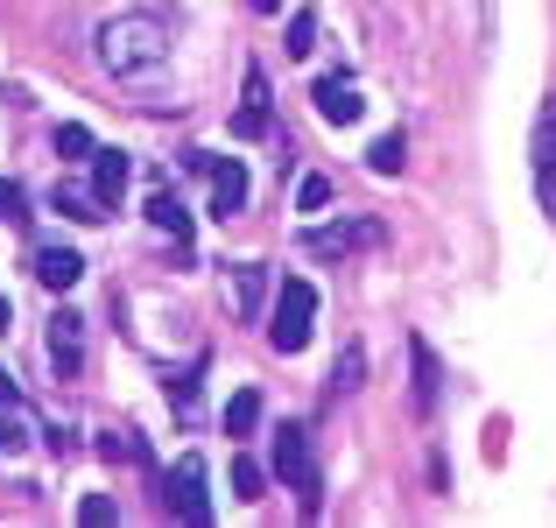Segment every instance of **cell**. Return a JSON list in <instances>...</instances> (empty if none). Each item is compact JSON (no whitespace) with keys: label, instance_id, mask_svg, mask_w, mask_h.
<instances>
[{"label":"cell","instance_id":"cell-1","mask_svg":"<svg viewBox=\"0 0 556 528\" xmlns=\"http://www.w3.org/2000/svg\"><path fill=\"white\" fill-rule=\"evenodd\" d=\"M92 50L113 78H155L169 64V22H155V14H113V22H99Z\"/></svg>","mask_w":556,"mask_h":528},{"label":"cell","instance_id":"cell-2","mask_svg":"<svg viewBox=\"0 0 556 528\" xmlns=\"http://www.w3.org/2000/svg\"><path fill=\"white\" fill-rule=\"evenodd\" d=\"M311 317H317V289L303 275H289L282 297H275V317H268V345L275 352H303L311 345Z\"/></svg>","mask_w":556,"mask_h":528},{"label":"cell","instance_id":"cell-3","mask_svg":"<svg viewBox=\"0 0 556 528\" xmlns=\"http://www.w3.org/2000/svg\"><path fill=\"white\" fill-rule=\"evenodd\" d=\"M275 473L296 487L303 515H317V493H325V479H317V458H311V430H296V423H289V430L275 437Z\"/></svg>","mask_w":556,"mask_h":528},{"label":"cell","instance_id":"cell-4","mask_svg":"<svg viewBox=\"0 0 556 528\" xmlns=\"http://www.w3.org/2000/svg\"><path fill=\"white\" fill-rule=\"evenodd\" d=\"M204 487H212V473H204V458H198V451H184V458L177 465H169V479H163V507H177V515L184 521H212V493H204Z\"/></svg>","mask_w":556,"mask_h":528},{"label":"cell","instance_id":"cell-5","mask_svg":"<svg viewBox=\"0 0 556 528\" xmlns=\"http://www.w3.org/2000/svg\"><path fill=\"white\" fill-rule=\"evenodd\" d=\"M529 155H535V198H543V212L556 218V92L535 106V141H529Z\"/></svg>","mask_w":556,"mask_h":528},{"label":"cell","instance_id":"cell-6","mask_svg":"<svg viewBox=\"0 0 556 528\" xmlns=\"http://www.w3.org/2000/svg\"><path fill=\"white\" fill-rule=\"evenodd\" d=\"M42 352H50L56 380H71V374L85 366V317H78V311H56V317H50V339H42Z\"/></svg>","mask_w":556,"mask_h":528},{"label":"cell","instance_id":"cell-7","mask_svg":"<svg viewBox=\"0 0 556 528\" xmlns=\"http://www.w3.org/2000/svg\"><path fill=\"white\" fill-rule=\"evenodd\" d=\"M374 240H380L374 218H359V226H311V232H303V247H311L317 261H345L353 247H374Z\"/></svg>","mask_w":556,"mask_h":528},{"label":"cell","instance_id":"cell-8","mask_svg":"<svg viewBox=\"0 0 556 528\" xmlns=\"http://www.w3.org/2000/svg\"><path fill=\"white\" fill-rule=\"evenodd\" d=\"M317 121H331V127H353L359 113H367V99L353 92V78H339V71H331V78H317Z\"/></svg>","mask_w":556,"mask_h":528},{"label":"cell","instance_id":"cell-9","mask_svg":"<svg viewBox=\"0 0 556 528\" xmlns=\"http://www.w3.org/2000/svg\"><path fill=\"white\" fill-rule=\"evenodd\" d=\"M190 163L212 169V212H218V218H232V212L247 204V169L232 163V155H226V163H212V155H190Z\"/></svg>","mask_w":556,"mask_h":528},{"label":"cell","instance_id":"cell-10","mask_svg":"<svg viewBox=\"0 0 556 528\" xmlns=\"http://www.w3.org/2000/svg\"><path fill=\"white\" fill-rule=\"evenodd\" d=\"M232 135L240 141L268 135V78H261V71H247V99H240V113H232Z\"/></svg>","mask_w":556,"mask_h":528},{"label":"cell","instance_id":"cell-11","mask_svg":"<svg viewBox=\"0 0 556 528\" xmlns=\"http://www.w3.org/2000/svg\"><path fill=\"white\" fill-rule=\"evenodd\" d=\"M121 190H127V155L121 149H92V198L121 212Z\"/></svg>","mask_w":556,"mask_h":528},{"label":"cell","instance_id":"cell-12","mask_svg":"<svg viewBox=\"0 0 556 528\" xmlns=\"http://www.w3.org/2000/svg\"><path fill=\"white\" fill-rule=\"evenodd\" d=\"M78 275H85V261L71 247H36V282L42 289H78Z\"/></svg>","mask_w":556,"mask_h":528},{"label":"cell","instance_id":"cell-13","mask_svg":"<svg viewBox=\"0 0 556 528\" xmlns=\"http://www.w3.org/2000/svg\"><path fill=\"white\" fill-rule=\"evenodd\" d=\"M261 297H268V268H261V261H240V268H232V311H240L247 325L261 317Z\"/></svg>","mask_w":556,"mask_h":528},{"label":"cell","instance_id":"cell-14","mask_svg":"<svg viewBox=\"0 0 556 528\" xmlns=\"http://www.w3.org/2000/svg\"><path fill=\"white\" fill-rule=\"evenodd\" d=\"M149 226H155V232H169L177 247H190V212H184L177 198H169V190H155V198H149Z\"/></svg>","mask_w":556,"mask_h":528},{"label":"cell","instance_id":"cell-15","mask_svg":"<svg viewBox=\"0 0 556 528\" xmlns=\"http://www.w3.org/2000/svg\"><path fill=\"white\" fill-rule=\"evenodd\" d=\"M254 430H261V394L240 388V394L226 402V437H254Z\"/></svg>","mask_w":556,"mask_h":528},{"label":"cell","instance_id":"cell-16","mask_svg":"<svg viewBox=\"0 0 556 528\" xmlns=\"http://www.w3.org/2000/svg\"><path fill=\"white\" fill-rule=\"evenodd\" d=\"M408 360H416V408L430 416V408H437V352L416 339V345H408Z\"/></svg>","mask_w":556,"mask_h":528},{"label":"cell","instance_id":"cell-17","mask_svg":"<svg viewBox=\"0 0 556 528\" xmlns=\"http://www.w3.org/2000/svg\"><path fill=\"white\" fill-rule=\"evenodd\" d=\"M402 163H408V141L402 135H380L374 149H367V169L374 176H402Z\"/></svg>","mask_w":556,"mask_h":528},{"label":"cell","instance_id":"cell-18","mask_svg":"<svg viewBox=\"0 0 556 528\" xmlns=\"http://www.w3.org/2000/svg\"><path fill=\"white\" fill-rule=\"evenodd\" d=\"M56 212L78 218V226H92V218H106V204H99L92 190H56Z\"/></svg>","mask_w":556,"mask_h":528},{"label":"cell","instance_id":"cell-19","mask_svg":"<svg viewBox=\"0 0 556 528\" xmlns=\"http://www.w3.org/2000/svg\"><path fill=\"white\" fill-rule=\"evenodd\" d=\"M331 380H339V394H353L359 380H367V345H345L339 366H331Z\"/></svg>","mask_w":556,"mask_h":528},{"label":"cell","instance_id":"cell-20","mask_svg":"<svg viewBox=\"0 0 556 528\" xmlns=\"http://www.w3.org/2000/svg\"><path fill=\"white\" fill-rule=\"evenodd\" d=\"M56 155H64V163H85V155H92V127L64 121V127H56Z\"/></svg>","mask_w":556,"mask_h":528},{"label":"cell","instance_id":"cell-21","mask_svg":"<svg viewBox=\"0 0 556 528\" xmlns=\"http://www.w3.org/2000/svg\"><path fill=\"white\" fill-rule=\"evenodd\" d=\"M232 493H240V501H261V493H268V473H261L254 458H232Z\"/></svg>","mask_w":556,"mask_h":528},{"label":"cell","instance_id":"cell-22","mask_svg":"<svg viewBox=\"0 0 556 528\" xmlns=\"http://www.w3.org/2000/svg\"><path fill=\"white\" fill-rule=\"evenodd\" d=\"M311 50H317V14L296 8L289 14V56H311Z\"/></svg>","mask_w":556,"mask_h":528},{"label":"cell","instance_id":"cell-23","mask_svg":"<svg viewBox=\"0 0 556 528\" xmlns=\"http://www.w3.org/2000/svg\"><path fill=\"white\" fill-rule=\"evenodd\" d=\"M99 458H121V465H141V437H135V430H106V437H99Z\"/></svg>","mask_w":556,"mask_h":528},{"label":"cell","instance_id":"cell-24","mask_svg":"<svg viewBox=\"0 0 556 528\" xmlns=\"http://www.w3.org/2000/svg\"><path fill=\"white\" fill-rule=\"evenodd\" d=\"M0 218H8V226H22V218H28V198H22L14 176H0Z\"/></svg>","mask_w":556,"mask_h":528},{"label":"cell","instance_id":"cell-25","mask_svg":"<svg viewBox=\"0 0 556 528\" xmlns=\"http://www.w3.org/2000/svg\"><path fill=\"white\" fill-rule=\"evenodd\" d=\"M325 204H331V184L325 176H303L296 184V212H325Z\"/></svg>","mask_w":556,"mask_h":528},{"label":"cell","instance_id":"cell-26","mask_svg":"<svg viewBox=\"0 0 556 528\" xmlns=\"http://www.w3.org/2000/svg\"><path fill=\"white\" fill-rule=\"evenodd\" d=\"M78 521H85V528H106V521H121V507H113L106 493H92V501L78 507Z\"/></svg>","mask_w":556,"mask_h":528},{"label":"cell","instance_id":"cell-27","mask_svg":"<svg viewBox=\"0 0 556 528\" xmlns=\"http://www.w3.org/2000/svg\"><path fill=\"white\" fill-rule=\"evenodd\" d=\"M0 402H14V374H8V366H0Z\"/></svg>","mask_w":556,"mask_h":528},{"label":"cell","instance_id":"cell-28","mask_svg":"<svg viewBox=\"0 0 556 528\" xmlns=\"http://www.w3.org/2000/svg\"><path fill=\"white\" fill-rule=\"evenodd\" d=\"M247 8H254V14H275V8H282V0H247Z\"/></svg>","mask_w":556,"mask_h":528},{"label":"cell","instance_id":"cell-29","mask_svg":"<svg viewBox=\"0 0 556 528\" xmlns=\"http://www.w3.org/2000/svg\"><path fill=\"white\" fill-rule=\"evenodd\" d=\"M14 325V311H8V297H0V331H8Z\"/></svg>","mask_w":556,"mask_h":528}]
</instances>
